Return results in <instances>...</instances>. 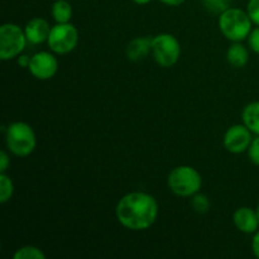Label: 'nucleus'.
<instances>
[{
    "mask_svg": "<svg viewBox=\"0 0 259 259\" xmlns=\"http://www.w3.org/2000/svg\"><path fill=\"white\" fill-rule=\"evenodd\" d=\"M10 152L3 149L0 152V174L2 172H7L8 168L10 167Z\"/></svg>",
    "mask_w": 259,
    "mask_h": 259,
    "instance_id": "5701e85b",
    "label": "nucleus"
},
{
    "mask_svg": "<svg viewBox=\"0 0 259 259\" xmlns=\"http://www.w3.org/2000/svg\"><path fill=\"white\" fill-rule=\"evenodd\" d=\"M233 224L240 233L254 234L259 228L257 211L249 206L238 207L233 214Z\"/></svg>",
    "mask_w": 259,
    "mask_h": 259,
    "instance_id": "9d476101",
    "label": "nucleus"
},
{
    "mask_svg": "<svg viewBox=\"0 0 259 259\" xmlns=\"http://www.w3.org/2000/svg\"><path fill=\"white\" fill-rule=\"evenodd\" d=\"M252 250L255 258L259 259V229L253 234L252 239Z\"/></svg>",
    "mask_w": 259,
    "mask_h": 259,
    "instance_id": "393cba45",
    "label": "nucleus"
},
{
    "mask_svg": "<svg viewBox=\"0 0 259 259\" xmlns=\"http://www.w3.org/2000/svg\"><path fill=\"white\" fill-rule=\"evenodd\" d=\"M254 23L247 10L230 7L219 14L218 25L222 34L230 42H243L249 37Z\"/></svg>",
    "mask_w": 259,
    "mask_h": 259,
    "instance_id": "f03ea898",
    "label": "nucleus"
},
{
    "mask_svg": "<svg viewBox=\"0 0 259 259\" xmlns=\"http://www.w3.org/2000/svg\"><path fill=\"white\" fill-rule=\"evenodd\" d=\"M253 141V133L244 124H234L225 131L223 137L224 148L229 153L240 154L248 151Z\"/></svg>",
    "mask_w": 259,
    "mask_h": 259,
    "instance_id": "1a4fd4ad",
    "label": "nucleus"
},
{
    "mask_svg": "<svg viewBox=\"0 0 259 259\" xmlns=\"http://www.w3.org/2000/svg\"><path fill=\"white\" fill-rule=\"evenodd\" d=\"M133 2L138 5H147V4H149L152 0H133Z\"/></svg>",
    "mask_w": 259,
    "mask_h": 259,
    "instance_id": "bb28decb",
    "label": "nucleus"
},
{
    "mask_svg": "<svg viewBox=\"0 0 259 259\" xmlns=\"http://www.w3.org/2000/svg\"><path fill=\"white\" fill-rule=\"evenodd\" d=\"M247 40H248V47L250 48V51H253V52L259 55V25L253 28L249 37L247 38Z\"/></svg>",
    "mask_w": 259,
    "mask_h": 259,
    "instance_id": "4be33fe9",
    "label": "nucleus"
},
{
    "mask_svg": "<svg viewBox=\"0 0 259 259\" xmlns=\"http://www.w3.org/2000/svg\"><path fill=\"white\" fill-rule=\"evenodd\" d=\"M28 70L30 75L37 80H51L58 72V60L56 57V53H53L52 51L50 52L40 51V52L34 53L30 58Z\"/></svg>",
    "mask_w": 259,
    "mask_h": 259,
    "instance_id": "6e6552de",
    "label": "nucleus"
},
{
    "mask_svg": "<svg viewBox=\"0 0 259 259\" xmlns=\"http://www.w3.org/2000/svg\"><path fill=\"white\" fill-rule=\"evenodd\" d=\"M4 132L7 149L13 156L28 157L34 152L37 137L29 124L25 121H13Z\"/></svg>",
    "mask_w": 259,
    "mask_h": 259,
    "instance_id": "7ed1b4c3",
    "label": "nucleus"
},
{
    "mask_svg": "<svg viewBox=\"0 0 259 259\" xmlns=\"http://www.w3.org/2000/svg\"><path fill=\"white\" fill-rule=\"evenodd\" d=\"M227 61L232 67L243 68L249 61V51L242 42H232L227 51Z\"/></svg>",
    "mask_w": 259,
    "mask_h": 259,
    "instance_id": "ddd939ff",
    "label": "nucleus"
},
{
    "mask_svg": "<svg viewBox=\"0 0 259 259\" xmlns=\"http://www.w3.org/2000/svg\"><path fill=\"white\" fill-rule=\"evenodd\" d=\"M201 2L209 12L217 13V14L227 10L232 4V0H201Z\"/></svg>",
    "mask_w": 259,
    "mask_h": 259,
    "instance_id": "6ab92c4d",
    "label": "nucleus"
},
{
    "mask_svg": "<svg viewBox=\"0 0 259 259\" xmlns=\"http://www.w3.org/2000/svg\"><path fill=\"white\" fill-rule=\"evenodd\" d=\"M247 152L249 161L255 166H259V136L253 137V141Z\"/></svg>",
    "mask_w": 259,
    "mask_h": 259,
    "instance_id": "aec40b11",
    "label": "nucleus"
},
{
    "mask_svg": "<svg viewBox=\"0 0 259 259\" xmlns=\"http://www.w3.org/2000/svg\"><path fill=\"white\" fill-rule=\"evenodd\" d=\"M119 224L132 232L149 229L158 218V202L153 195L133 191L124 195L115 206Z\"/></svg>",
    "mask_w": 259,
    "mask_h": 259,
    "instance_id": "f257e3e1",
    "label": "nucleus"
},
{
    "mask_svg": "<svg viewBox=\"0 0 259 259\" xmlns=\"http://www.w3.org/2000/svg\"><path fill=\"white\" fill-rule=\"evenodd\" d=\"M162 4L168 5V7H180V5L184 4L186 0H159Z\"/></svg>",
    "mask_w": 259,
    "mask_h": 259,
    "instance_id": "a878e982",
    "label": "nucleus"
},
{
    "mask_svg": "<svg viewBox=\"0 0 259 259\" xmlns=\"http://www.w3.org/2000/svg\"><path fill=\"white\" fill-rule=\"evenodd\" d=\"M242 121L254 136H259V101H252L244 106Z\"/></svg>",
    "mask_w": 259,
    "mask_h": 259,
    "instance_id": "4468645a",
    "label": "nucleus"
},
{
    "mask_svg": "<svg viewBox=\"0 0 259 259\" xmlns=\"http://www.w3.org/2000/svg\"><path fill=\"white\" fill-rule=\"evenodd\" d=\"M78 43V30L72 23H56L51 28L47 45L56 55H67L72 52Z\"/></svg>",
    "mask_w": 259,
    "mask_h": 259,
    "instance_id": "0eeeda50",
    "label": "nucleus"
},
{
    "mask_svg": "<svg viewBox=\"0 0 259 259\" xmlns=\"http://www.w3.org/2000/svg\"><path fill=\"white\" fill-rule=\"evenodd\" d=\"M255 211H257V215H258V219H259V204L257 205V207H255Z\"/></svg>",
    "mask_w": 259,
    "mask_h": 259,
    "instance_id": "cd10ccee",
    "label": "nucleus"
},
{
    "mask_svg": "<svg viewBox=\"0 0 259 259\" xmlns=\"http://www.w3.org/2000/svg\"><path fill=\"white\" fill-rule=\"evenodd\" d=\"M152 39L153 37H137L132 39L125 50L128 60L133 62L144 60L152 52Z\"/></svg>",
    "mask_w": 259,
    "mask_h": 259,
    "instance_id": "f8f14e48",
    "label": "nucleus"
},
{
    "mask_svg": "<svg viewBox=\"0 0 259 259\" xmlns=\"http://www.w3.org/2000/svg\"><path fill=\"white\" fill-rule=\"evenodd\" d=\"M14 259H46V254L40 248L34 245H23L13 254Z\"/></svg>",
    "mask_w": 259,
    "mask_h": 259,
    "instance_id": "f3484780",
    "label": "nucleus"
},
{
    "mask_svg": "<svg viewBox=\"0 0 259 259\" xmlns=\"http://www.w3.org/2000/svg\"><path fill=\"white\" fill-rule=\"evenodd\" d=\"M30 58H32V56H28V55H19L18 56L15 60H17V63L20 66V67L23 68H28L29 67V63H30Z\"/></svg>",
    "mask_w": 259,
    "mask_h": 259,
    "instance_id": "b1692460",
    "label": "nucleus"
},
{
    "mask_svg": "<svg viewBox=\"0 0 259 259\" xmlns=\"http://www.w3.org/2000/svg\"><path fill=\"white\" fill-rule=\"evenodd\" d=\"M72 13V5L67 0H56L51 7V14L56 23H70Z\"/></svg>",
    "mask_w": 259,
    "mask_h": 259,
    "instance_id": "2eb2a0df",
    "label": "nucleus"
},
{
    "mask_svg": "<svg viewBox=\"0 0 259 259\" xmlns=\"http://www.w3.org/2000/svg\"><path fill=\"white\" fill-rule=\"evenodd\" d=\"M51 25L45 18L35 17L28 20L24 27L25 37L29 45H40V43L47 42L48 35L51 32Z\"/></svg>",
    "mask_w": 259,
    "mask_h": 259,
    "instance_id": "9b49d317",
    "label": "nucleus"
},
{
    "mask_svg": "<svg viewBox=\"0 0 259 259\" xmlns=\"http://www.w3.org/2000/svg\"><path fill=\"white\" fill-rule=\"evenodd\" d=\"M14 195V184L7 172L0 174V204H7Z\"/></svg>",
    "mask_w": 259,
    "mask_h": 259,
    "instance_id": "dca6fc26",
    "label": "nucleus"
},
{
    "mask_svg": "<svg viewBox=\"0 0 259 259\" xmlns=\"http://www.w3.org/2000/svg\"><path fill=\"white\" fill-rule=\"evenodd\" d=\"M247 12L254 25H259V0H249L247 4Z\"/></svg>",
    "mask_w": 259,
    "mask_h": 259,
    "instance_id": "412c9836",
    "label": "nucleus"
},
{
    "mask_svg": "<svg viewBox=\"0 0 259 259\" xmlns=\"http://www.w3.org/2000/svg\"><path fill=\"white\" fill-rule=\"evenodd\" d=\"M28 45L24 28L15 23H4L0 27V60L10 61L22 55Z\"/></svg>",
    "mask_w": 259,
    "mask_h": 259,
    "instance_id": "39448f33",
    "label": "nucleus"
},
{
    "mask_svg": "<svg viewBox=\"0 0 259 259\" xmlns=\"http://www.w3.org/2000/svg\"><path fill=\"white\" fill-rule=\"evenodd\" d=\"M191 206L194 209V211L199 212V214H206L210 210L211 202H210L209 197L206 195L201 194V192H197V194H195L191 197Z\"/></svg>",
    "mask_w": 259,
    "mask_h": 259,
    "instance_id": "a211bd4d",
    "label": "nucleus"
},
{
    "mask_svg": "<svg viewBox=\"0 0 259 259\" xmlns=\"http://www.w3.org/2000/svg\"><path fill=\"white\" fill-rule=\"evenodd\" d=\"M167 186L169 191L180 197H192L202 187V177L195 167L181 164L168 174Z\"/></svg>",
    "mask_w": 259,
    "mask_h": 259,
    "instance_id": "20e7f679",
    "label": "nucleus"
},
{
    "mask_svg": "<svg viewBox=\"0 0 259 259\" xmlns=\"http://www.w3.org/2000/svg\"><path fill=\"white\" fill-rule=\"evenodd\" d=\"M181 52V43L171 33H159L152 39V56L161 67L168 68L176 65Z\"/></svg>",
    "mask_w": 259,
    "mask_h": 259,
    "instance_id": "423d86ee",
    "label": "nucleus"
}]
</instances>
